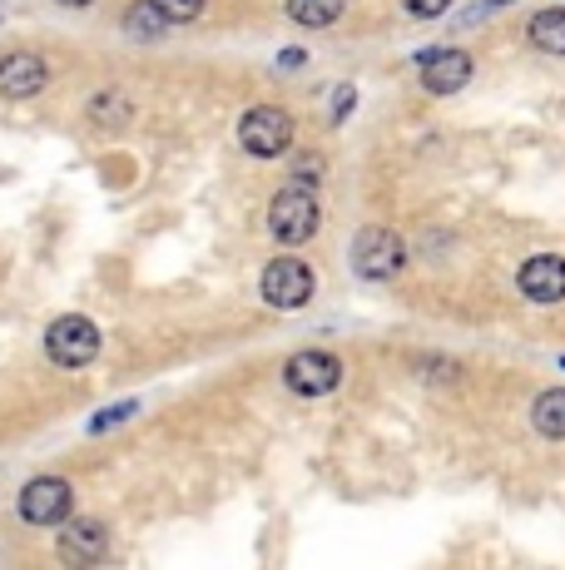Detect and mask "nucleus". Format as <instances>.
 I'll list each match as a JSON object with an SVG mask.
<instances>
[{"mask_svg":"<svg viewBox=\"0 0 565 570\" xmlns=\"http://www.w3.org/2000/svg\"><path fill=\"white\" fill-rule=\"evenodd\" d=\"M318 174H323V159L318 155H303L298 164H293V179H298V184H318Z\"/></svg>","mask_w":565,"mask_h":570,"instance_id":"19","label":"nucleus"},{"mask_svg":"<svg viewBox=\"0 0 565 570\" xmlns=\"http://www.w3.org/2000/svg\"><path fill=\"white\" fill-rule=\"evenodd\" d=\"M105 546H110V531H105L100 521H70V531L60 535L65 561H100Z\"/></svg>","mask_w":565,"mask_h":570,"instance_id":"11","label":"nucleus"},{"mask_svg":"<svg viewBox=\"0 0 565 570\" xmlns=\"http://www.w3.org/2000/svg\"><path fill=\"white\" fill-rule=\"evenodd\" d=\"M238 145L254 159H278L293 145V115L278 105H258L238 119Z\"/></svg>","mask_w":565,"mask_h":570,"instance_id":"2","label":"nucleus"},{"mask_svg":"<svg viewBox=\"0 0 565 570\" xmlns=\"http://www.w3.org/2000/svg\"><path fill=\"white\" fill-rule=\"evenodd\" d=\"M60 6H70V10H80V6H95V0H60Z\"/></svg>","mask_w":565,"mask_h":570,"instance_id":"20","label":"nucleus"},{"mask_svg":"<svg viewBox=\"0 0 565 570\" xmlns=\"http://www.w3.org/2000/svg\"><path fill=\"white\" fill-rule=\"evenodd\" d=\"M90 119H95V125H110V129H119V125H125V119H129V105H125V95H115V90H105L100 95V100H95L90 105Z\"/></svg>","mask_w":565,"mask_h":570,"instance_id":"16","label":"nucleus"},{"mask_svg":"<svg viewBox=\"0 0 565 570\" xmlns=\"http://www.w3.org/2000/svg\"><path fill=\"white\" fill-rule=\"evenodd\" d=\"M258 288H264V303L268 308H303V303L313 298V288H318V278H313V268L303 258H274L264 268V278H258Z\"/></svg>","mask_w":565,"mask_h":570,"instance_id":"5","label":"nucleus"},{"mask_svg":"<svg viewBox=\"0 0 565 570\" xmlns=\"http://www.w3.org/2000/svg\"><path fill=\"white\" fill-rule=\"evenodd\" d=\"M531 46L541 55H565V6L541 10V16L531 20Z\"/></svg>","mask_w":565,"mask_h":570,"instance_id":"13","label":"nucleus"},{"mask_svg":"<svg viewBox=\"0 0 565 570\" xmlns=\"http://www.w3.org/2000/svg\"><path fill=\"white\" fill-rule=\"evenodd\" d=\"M402 263H407V244L393 234V228H363V234L353 238V273L367 283H387L402 273Z\"/></svg>","mask_w":565,"mask_h":570,"instance_id":"1","label":"nucleus"},{"mask_svg":"<svg viewBox=\"0 0 565 570\" xmlns=\"http://www.w3.org/2000/svg\"><path fill=\"white\" fill-rule=\"evenodd\" d=\"M268 228L282 244H308L318 234V199H313V184L308 189H282L274 204H268Z\"/></svg>","mask_w":565,"mask_h":570,"instance_id":"4","label":"nucleus"},{"mask_svg":"<svg viewBox=\"0 0 565 570\" xmlns=\"http://www.w3.org/2000/svg\"><path fill=\"white\" fill-rule=\"evenodd\" d=\"M20 521H30V525H60V521H70V511H75V491H70V481H60V476H36L26 491H20Z\"/></svg>","mask_w":565,"mask_h":570,"instance_id":"6","label":"nucleus"},{"mask_svg":"<svg viewBox=\"0 0 565 570\" xmlns=\"http://www.w3.org/2000/svg\"><path fill=\"white\" fill-rule=\"evenodd\" d=\"M288 16L308 30H323L343 16V0H288Z\"/></svg>","mask_w":565,"mask_h":570,"instance_id":"15","label":"nucleus"},{"mask_svg":"<svg viewBox=\"0 0 565 570\" xmlns=\"http://www.w3.org/2000/svg\"><path fill=\"white\" fill-rule=\"evenodd\" d=\"M466 80H472V55L466 50H427L422 55V85H427L432 95H456L466 90Z\"/></svg>","mask_w":565,"mask_h":570,"instance_id":"10","label":"nucleus"},{"mask_svg":"<svg viewBox=\"0 0 565 570\" xmlns=\"http://www.w3.org/2000/svg\"><path fill=\"white\" fill-rule=\"evenodd\" d=\"M125 30H129L135 40H159V36L169 30V20H165V10H159L155 0H139V6H129Z\"/></svg>","mask_w":565,"mask_h":570,"instance_id":"14","label":"nucleus"},{"mask_svg":"<svg viewBox=\"0 0 565 570\" xmlns=\"http://www.w3.org/2000/svg\"><path fill=\"white\" fill-rule=\"evenodd\" d=\"M407 6V16H417V20H432V16H442V10L452 6V0H402Z\"/></svg>","mask_w":565,"mask_h":570,"instance_id":"18","label":"nucleus"},{"mask_svg":"<svg viewBox=\"0 0 565 570\" xmlns=\"http://www.w3.org/2000/svg\"><path fill=\"white\" fill-rule=\"evenodd\" d=\"M531 426L551 442H565V387H551L531 402Z\"/></svg>","mask_w":565,"mask_h":570,"instance_id":"12","label":"nucleus"},{"mask_svg":"<svg viewBox=\"0 0 565 570\" xmlns=\"http://www.w3.org/2000/svg\"><path fill=\"white\" fill-rule=\"evenodd\" d=\"M46 353L56 367H85L95 363V353H100V327L90 323V317L70 313V317H56L46 333Z\"/></svg>","mask_w":565,"mask_h":570,"instance_id":"3","label":"nucleus"},{"mask_svg":"<svg viewBox=\"0 0 565 570\" xmlns=\"http://www.w3.org/2000/svg\"><path fill=\"white\" fill-rule=\"evenodd\" d=\"M516 288L526 293L531 303H565V258L556 254H536L521 263Z\"/></svg>","mask_w":565,"mask_h":570,"instance_id":"9","label":"nucleus"},{"mask_svg":"<svg viewBox=\"0 0 565 570\" xmlns=\"http://www.w3.org/2000/svg\"><path fill=\"white\" fill-rule=\"evenodd\" d=\"M561 367H565V357H561Z\"/></svg>","mask_w":565,"mask_h":570,"instance_id":"21","label":"nucleus"},{"mask_svg":"<svg viewBox=\"0 0 565 570\" xmlns=\"http://www.w3.org/2000/svg\"><path fill=\"white\" fill-rule=\"evenodd\" d=\"M46 60L36 50H10L0 55V95L6 100H30V95L46 90Z\"/></svg>","mask_w":565,"mask_h":570,"instance_id":"8","label":"nucleus"},{"mask_svg":"<svg viewBox=\"0 0 565 570\" xmlns=\"http://www.w3.org/2000/svg\"><path fill=\"white\" fill-rule=\"evenodd\" d=\"M159 10H165L169 26H189V20L204 16V0H155Z\"/></svg>","mask_w":565,"mask_h":570,"instance_id":"17","label":"nucleus"},{"mask_svg":"<svg viewBox=\"0 0 565 570\" xmlns=\"http://www.w3.org/2000/svg\"><path fill=\"white\" fill-rule=\"evenodd\" d=\"M282 382H288L293 392H303V397H323V392H333L343 382V363L333 353H318V347H308V353H293L288 367H282Z\"/></svg>","mask_w":565,"mask_h":570,"instance_id":"7","label":"nucleus"}]
</instances>
